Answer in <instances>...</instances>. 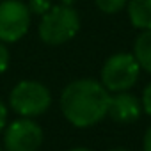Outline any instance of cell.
I'll use <instances>...</instances> for the list:
<instances>
[{"instance_id": "obj_4", "label": "cell", "mask_w": 151, "mask_h": 151, "mask_svg": "<svg viewBox=\"0 0 151 151\" xmlns=\"http://www.w3.org/2000/svg\"><path fill=\"white\" fill-rule=\"evenodd\" d=\"M140 66L130 53H116L109 57L101 68V86L107 91H128L139 78Z\"/></svg>"}, {"instance_id": "obj_6", "label": "cell", "mask_w": 151, "mask_h": 151, "mask_svg": "<svg viewBox=\"0 0 151 151\" xmlns=\"http://www.w3.org/2000/svg\"><path fill=\"white\" fill-rule=\"evenodd\" d=\"M43 142V130L30 117L11 123L4 133V146L7 151H36Z\"/></svg>"}, {"instance_id": "obj_14", "label": "cell", "mask_w": 151, "mask_h": 151, "mask_svg": "<svg viewBox=\"0 0 151 151\" xmlns=\"http://www.w3.org/2000/svg\"><path fill=\"white\" fill-rule=\"evenodd\" d=\"M6 121H7V109H6L4 101L0 100V132L6 128Z\"/></svg>"}, {"instance_id": "obj_11", "label": "cell", "mask_w": 151, "mask_h": 151, "mask_svg": "<svg viewBox=\"0 0 151 151\" xmlns=\"http://www.w3.org/2000/svg\"><path fill=\"white\" fill-rule=\"evenodd\" d=\"M29 11L30 13H34V14H45L50 7H52V2H50V0H30V2H29Z\"/></svg>"}, {"instance_id": "obj_13", "label": "cell", "mask_w": 151, "mask_h": 151, "mask_svg": "<svg viewBox=\"0 0 151 151\" xmlns=\"http://www.w3.org/2000/svg\"><path fill=\"white\" fill-rule=\"evenodd\" d=\"M142 109H144L146 114L151 116V82L146 86V89L142 93Z\"/></svg>"}, {"instance_id": "obj_8", "label": "cell", "mask_w": 151, "mask_h": 151, "mask_svg": "<svg viewBox=\"0 0 151 151\" xmlns=\"http://www.w3.org/2000/svg\"><path fill=\"white\" fill-rule=\"evenodd\" d=\"M128 18L133 27L151 29V0H128Z\"/></svg>"}, {"instance_id": "obj_18", "label": "cell", "mask_w": 151, "mask_h": 151, "mask_svg": "<svg viewBox=\"0 0 151 151\" xmlns=\"http://www.w3.org/2000/svg\"><path fill=\"white\" fill-rule=\"evenodd\" d=\"M110 151H128V149H124V147H114V149H110Z\"/></svg>"}, {"instance_id": "obj_9", "label": "cell", "mask_w": 151, "mask_h": 151, "mask_svg": "<svg viewBox=\"0 0 151 151\" xmlns=\"http://www.w3.org/2000/svg\"><path fill=\"white\" fill-rule=\"evenodd\" d=\"M133 57L137 59L139 66L142 69H146L147 73H151V29L144 30L137 41H135V46H133Z\"/></svg>"}, {"instance_id": "obj_15", "label": "cell", "mask_w": 151, "mask_h": 151, "mask_svg": "<svg viewBox=\"0 0 151 151\" xmlns=\"http://www.w3.org/2000/svg\"><path fill=\"white\" fill-rule=\"evenodd\" d=\"M144 151H151V126L147 128V132L144 135Z\"/></svg>"}, {"instance_id": "obj_7", "label": "cell", "mask_w": 151, "mask_h": 151, "mask_svg": "<svg viewBox=\"0 0 151 151\" xmlns=\"http://www.w3.org/2000/svg\"><path fill=\"white\" fill-rule=\"evenodd\" d=\"M140 110H142L140 101L133 94H128L123 91V93H117L116 96H110L107 116H110L117 123H133L139 119Z\"/></svg>"}, {"instance_id": "obj_17", "label": "cell", "mask_w": 151, "mask_h": 151, "mask_svg": "<svg viewBox=\"0 0 151 151\" xmlns=\"http://www.w3.org/2000/svg\"><path fill=\"white\" fill-rule=\"evenodd\" d=\"M69 151H91V149H87V147H73Z\"/></svg>"}, {"instance_id": "obj_2", "label": "cell", "mask_w": 151, "mask_h": 151, "mask_svg": "<svg viewBox=\"0 0 151 151\" xmlns=\"http://www.w3.org/2000/svg\"><path fill=\"white\" fill-rule=\"evenodd\" d=\"M80 29L78 13L71 6H52L39 22V37L46 45H62L77 36Z\"/></svg>"}, {"instance_id": "obj_10", "label": "cell", "mask_w": 151, "mask_h": 151, "mask_svg": "<svg viewBox=\"0 0 151 151\" xmlns=\"http://www.w3.org/2000/svg\"><path fill=\"white\" fill-rule=\"evenodd\" d=\"M94 2H96V6H98L100 11L114 14V13H119L126 6L128 0H94Z\"/></svg>"}, {"instance_id": "obj_5", "label": "cell", "mask_w": 151, "mask_h": 151, "mask_svg": "<svg viewBox=\"0 0 151 151\" xmlns=\"http://www.w3.org/2000/svg\"><path fill=\"white\" fill-rule=\"evenodd\" d=\"M30 27V11L22 0L0 2V41L14 43L22 39Z\"/></svg>"}, {"instance_id": "obj_16", "label": "cell", "mask_w": 151, "mask_h": 151, "mask_svg": "<svg viewBox=\"0 0 151 151\" xmlns=\"http://www.w3.org/2000/svg\"><path fill=\"white\" fill-rule=\"evenodd\" d=\"M60 4H62V6H71V7H73L75 0H60Z\"/></svg>"}, {"instance_id": "obj_1", "label": "cell", "mask_w": 151, "mask_h": 151, "mask_svg": "<svg viewBox=\"0 0 151 151\" xmlns=\"http://www.w3.org/2000/svg\"><path fill=\"white\" fill-rule=\"evenodd\" d=\"M107 89L91 78L75 80L62 91L60 109L64 117L78 128L93 126L107 116L109 109Z\"/></svg>"}, {"instance_id": "obj_19", "label": "cell", "mask_w": 151, "mask_h": 151, "mask_svg": "<svg viewBox=\"0 0 151 151\" xmlns=\"http://www.w3.org/2000/svg\"><path fill=\"white\" fill-rule=\"evenodd\" d=\"M0 151H2V149H0Z\"/></svg>"}, {"instance_id": "obj_3", "label": "cell", "mask_w": 151, "mask_h": 151, "mask_svg": "<svg viewBox=\"0 0 151 151\" xmlns=\"http://www.w3.org/2000/svg\"><path fill=\"white\" fill-rule=\"evenodd\" d=\"M9 103L16 114L23 117H36L48 110L52 94L46 86L34 80H23L11 91Z\"/></svg>"}, {"instance_id": "obj_12", "label": "cell", "mask_w": 151, "mask_h": 151, "mask_svg": "<svg viewBox=\"0 0 151 151\" xmlns=\"http://www.w3.org/2000/svg\"><path fill=\"white\" fill-rule=\"evenodd\" d=\"M9 66V52L4 45V41H0V73H4Z\"/></svg>"}]
</instances>
